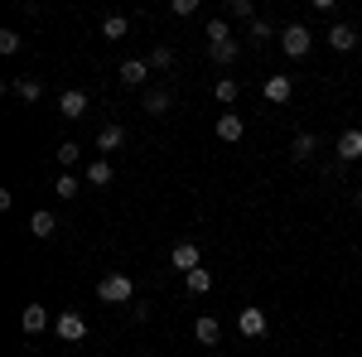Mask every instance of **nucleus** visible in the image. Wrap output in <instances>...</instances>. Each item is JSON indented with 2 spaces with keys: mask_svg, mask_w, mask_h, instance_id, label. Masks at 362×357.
I'll return each mask as SVG.
<instances>
[{
  "mask_svg": "<svg viewBox=\"0 0 362 357\" xmlns=\"http://www.w3.org/2000/svg\"><path fill=\"white\" fill-rule=\"evenodd\" d=\"M97 300L102 304H131L136 300V280H131V275H102V280H97Z\"/></svg>",
  "mask_w": 362,
  "mask_h": 357,
  "instance_id": "1",
  "label": "nucleus"
},
{
  "mask_svg": "<svg viewBox=\"0 0 362 357\" xmlns=\"http://www.w3.org/2000/svg\"><path fill=\"white\" fill-rule=\"evenodd\" d=\"M309 44H314V34H309L305 25H285V29H280V49H285L290 58H305Z\"/></svg>",
  "mask_w": 362,
  "mask_h": 357,
  "instance_id": "2",
  "label": "nucleus"
},
{
  "mask_svg": "<svg viewBox=\"0 0 362 357\" xmlns=\"http://www.w3.org/2000/svg\"><path fill=\"white\" fill-rule=\"evenodd\" d=\"M54 333L63 338V343H83V338H87V319H83V314H73V309H63V314L54 319Z\"/></svg>",
  "mask_w": 362,
  "mask_h": 357,
  "instance_id": "3",
  "label": "nucleus"
},
{
  "mask_svg": "<svg viewBox=\"0 0 362 357\" xmlns=\"http://www.w3.org/2000/svg\"><path fill=\"white\" fill-rule=\"evenodd\" d=\"M169 261H174V271H184V275L203 266V256H198V247H194V242H179V247L169 251Z\"/></svg>",
  "mask_w": 362,
  "mask_h": 357,
  "instance_id": "4",
  "label": "nucleus"
},
{
  "mask_svg": "<svg viewBox=\"0 0 362 357\" xmlns=\"http://www.w3.org/2000/svg\"><path fill=\"white\" fill-rule=\"evenodd\" d=\"M237 329H242V338H266L271 324H266V314H261V309H242V314H237Z\"/></svg>",
  "mask_w": 362,
  "mask_h": 357,
  "instance_id": "5",
  "label": "nucleus"
},
{
  "mask_svg": "<svg viewBox=\"0 0 362 357\" xmlns=\"http://www.w3.org/2000/svg\"><path fill=\"white\" fill-rule=\"evenodd\" d=\"M49 324H54V319H49V309H44V304H29L25 314H20V329H25L29 338H34V333H44Z\"/></svg>",
  "mask_w": 362,
  "mask_h": 357,
  "instance_id": "6",
  "label": "nucleus"
},
{
  "mask_svg": "<svg viewBox=\"0 0 362 357\" xmlns=\"http://www.w3.org/2000/svg\"><path fill=\"white\" fill-rule=\"evenodd\" d=\"M58 111H63L68 121H78V116L87 111V92H78V87H68V92L58 97Z\"/></svg>",
  "mask_w": 362,
  "mask_h": 357,
  "instance_id": "7",
  "label": "nucleus"
},
{
  "mask_svg": "<svg viewBox=\"0 0 362 357\" xmlns=\"http://www.w3.org/2000/svg\"><path fill=\"white\" fill-rule=\"evenodd\" d=\"M242 136H247L242 116H232V111H223V116H218V140H227V145H237Z\"/></svg>",
  "mask_w": 362,
  "mask_h": 357,
  "instance_id": "8",
  "label": "nucleus"
},
{
  "mask_svg": "<svg viewBox=\"0 0 362 357\" xmlns=\"http://www.w3.org/2000/svg\"><path fill=\"white\" fill-rule=\"evenodd\" d=\"M261 92H266V102H290V97H295V83H290V78H266V87H261Z\"/></svg>",
  "mask_w": 362,
  "mask_h": 357,
  "instance_id": "9",
  "label": "nucleus"
},
{
  "mask_svg": "<svg viewBox=\"0 0 362 357\" xmlns=\"http://www.w3.org/2000/svg\"><path fill=\"white\" fill-rule=\"evenodd\" d=\"M329 44H334V54H348V49H358V29L334 25V29H329Z\"/></svg>",
  "mask_w": 362,
  "mask_h": 357,
  "instance_id": "10",
  "label": "nucleus"
},
{
  "mask_svg": "<svg viewBox=\"0 0 362 357\" xmlns=\"http://www.w3.org/2000/svg\"><path fill=\"white\" fill-rule=\"evenodd\" d=\"M145 78H150V63H140V58H126V63H121V83L126 87H140Z\"/></svg>",
  "mask_w": 362,
  "mask_h": 357,
  "instance_id": "11",
  "label": "nucleus"
},
{
  "mask_svg": "<svg viewBox=\"0 0 362 357\" xmlns=\"http://www.w3.org/2000/svg\"><path fill=\"white\" fill-rule=\"evenodd\" d=\"M54 232H58V218H54V213H34V218H29V237H39V242H49Z\"/></svg>",
  "mask_w": 362,
  "mask_h": 357,
  "instance_id": "12",
  "label": "nucleus"
},
{
  "mask_svg": "<svg viewBox=\"0 0 362 357\" xmlns=\"http://www.w3.org/2000/svg\"><path fill=\"white\" fill-rule=\"evenodd\" d=\"M237 54H242V49H237V39H232V34H227V39H213V44H208V58H213V63H232Z\"/></svg>",
  "mask_w": 362,
  "mask_h": 357,
  "instance_id": "13",
  "label": "nucleus"
},
{
  "mask_svg": "<svg viewBox=\"0 0 362 357\" xmlns=\"http://www.w3.org/2000/svg\"><path fill=\"white\" fill-rule=\"evenodd\" d=\"M121 145H126V131H121V126H102V131H97V150H102V155H112Z\"/></svg>",
  "mask_w": 362,
  "mask_h": 357,
  "instance_id": "14",
  "label": "nucleus"
},
{
  "mask_svg": "<svg viewBox=\"0 0 362 357\" xmlns=\"http://www.w3.org/2000/svg\"><path fill=\"white\" fill-rule=\"evenodd\" d=\"M338 160H362V131H343L338 136Z\"/></svg>",
  "mask_w": 362,
  "mask_h": 357,
  "instance_id": "15",
  "label": "nucleus"
},
{
  "mask_svg": "<svg viewBox=\"0 0 362 357\" xmlns=\"http://www.w3.org/2000/svg\"><path fill=\"white\" fill-rule=\"evenodd\" d=\"M10 92H15V97H25V102H39V97H44V83H34V78H15Z\"/></svg>",
  "mask_w": 362,
  "mask_h": 357,
  "instance_id": "16",
  "label": "nucleus"
},
{
  "mask_svg": "<svg viewBox=\"0 0 362 357\" xmlns=\"http://www.w3.org/2000/svg\"><path fill=\"white\" fill-rule=\"evenodd\" d=\"M198 343H208V348H213V343H223V324H218V319H198Z\"/></svg>",
  "mask_w": 362,
  "mask_h": 357,
  "instance_id": "17",
  "label": "nucleus"
},
{
  "mask_svg": "<svg viewBox=\"0 0 362 357\" xmlns=\"http://www.w3.org/2000/svg\"><path fill=\"white\" fill-rule=\"evenodd\" d=\"M112 179H116V169L107 165V160H92V165H87V184L102 189V184H112Z\"/></svg>",
  "mask_w": 362,
  "mask_h": 357,
  "instance_id": "18",
  "label": "nucleus"
},
{
  "mask_svg": "<svg viewBox=\"0 0 362 357\" xmlns=\"http://www.w3.org/2000/svg\"><path fill=\"white\" fill-rule=\"evenodd\" d=\"M145 111H150V116H165L169 111V92L165 87H150V92H145Z\"/></svg>",
  "mask_w": 362,
  "mask_h": 357,
  "instance_id": "19",
  "label": "nucleus"
},
{
  "mask_svg": "<svg viewBox=\"0 0 362 357\" xmlns=\"http://www.w3.org/2000/svg\"><path fill=\"white\" fill-rule=\"evenodd\" d=\"M184 285H189V295H208V290H213V275H208L203 266H198V271H189V275H184Z\"/></svg>",
  "mask_w": 362,
  "mask_h": 357,
  "instance_id": "20",
  "label": "nucleus"
},
{
  "mask_svg": "<svg viewBox=\"0 0 362 357\" xmlns=\"http://www.w3.org/2000/svg\"><path fill=\"white\" fill-rule=\"evenodd\" d=\"M126 29H131V20H126V15H107V20H102V34H107V39H126Z\"/></svg>",
  "mask_w": 362,
  "mask_h": 357,
  "instance_id": "21",
  "label": "nucleus"
},
{
  "mask_svg": "<svg viewBox=\"0 0 362 357\" xmlns=\"http://www.w3.org/2000/svg\"><path fill=\"white\" fill-rule=\"evenodd\" d=\"M314 150H319V140L309 136V131H305V136H295V145H290V155H295V160H309Z\"/></svg>",
  "mask_w": 362,
  "mask_h": 357,
  "instance_id": "22",
  "label": "nucleus"
},
{
  "mask_svg": "<svg viewBox=\"0 0 362 357\" xmlns=\"http://www.w3.org/2000/svg\"><path fill=\"white\" fill-rule=\"evenodd\" d=\"M213 97H218L223 107H232V102H237V83H232V78H218V87H213Z\"/></svg>",
  "mask_w": 362,
  "mask_h": 357,
  "instance_id": "23",
  "label": "nucleus"
},
{
  "mask_svg": "<svg viewBox=\"0 0 362 357\" xmlns=\"http://www.w3.org/2000/svg\"><path fill=\"white\" fill-rule=\"evenodd\" d=\"M20 44H25V39H20L15 29H0V54H20Z\"/></svg>",
  "mask_w": 362,
  "mask_h": 357,
  "instance_id": "24",
  "label": "nucleus"
},
{
  "mask_svg": "<svg viewBox=\"0 0 362 357\" xmlns=\"http://www.w3.org/2000/svg\"><path fill=\"white\" fill-rule=\"evenodd\" d=\"M58 160H63V169H68V165H78V160H83V150H78L73 140H63V145H58Z\"/></svg>",
  "mask_w": 362,
  "mask_h": 357,
  "instance_id": "25",
  "label": "nucleus"
},
{
  "mask_svg": "<svg viewBox=\"0 0 362 357\" xmlns=\"http://www.w3.org/2000/svg\"><path fill=\"white\" fill-rule=\"evenodd\" d=\"M78 189H83V184H78L73 174H63V179H58V184H54V193H58V198H73V193H78Z\"/></svg>",
  "mask_w": 362,
  "mask_h": 357,
  "instance_id": "26",
  "label": "nucleus"
},
{
  "mask_svg": "<svg viewBox=\"0 0 362 357\" xmlns=\"http://www.w3.org/2000/svg\"><path fill=\"white\" fill-rule=\"evenodd\" d=\"M150 68H174V49H165V44H160V49L150 54Z\"/></svg>",
  "mask_w": 362,
  "mask_h": 357,
  "instance_id": "27",
  "label": "nucleus"
},
{
  "mask_svg": "<svg viewBox=\"0 0 362 357\" xmlns=\"http://www.w3.org/2000/svg\"><path fill=\"white\" fill-rule=\"evenodd\" d=\"M227 15H237V20H256V15H251V0H232Z\"/></svg>",
  "mask_w": 362,
  "mask_h": 357,
  "instance_id": "28",
  "label": "nucleus"
},
{
  "mask_svg": "<svg viewBox=\"0 0 362 357\" xmlns=\"http://www.w3.org/2000/svg\"><path fill=\"white\" fill-rule=\"evenodd\" d=\"M251 39H256V44H261V39H271V34H276V29L266 25V20H251V29H247Z\"/></svg>",
  "mask_w": 362,
  "mask_h": 357,
  "instance_id": "29",
  "label": "nucleus"
},
{
  "mask_svg": "<svg viewBox=\"0 0 362 357\" xmlns=\"http://www.w3.org/2000/svg\"><path fill=\"white\" fill-rule=\"evenodd\" d=\"M169 10L184 20V15H194V10H198V0H169Z\"/></svg>",
  "mask_w": 362,
  "mask_h": 357,
  "instance_id": "30",
  "label": "nucleus"
},
{
  "mask_svg": "<svg viewBox=\"0 0 362 357\" xmlns=\"http://www.w3.org/2000/svg\"><path fill=\"white\" fill-rule=\"evenodd\" d=\"M358 208H362V189H358Z\"/></svg>",
  "mask_w": 362,
  "mask_h": 357,
  "instance_id": "31",
  "label": "nucleus"
}]
</instances>
